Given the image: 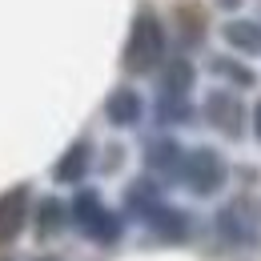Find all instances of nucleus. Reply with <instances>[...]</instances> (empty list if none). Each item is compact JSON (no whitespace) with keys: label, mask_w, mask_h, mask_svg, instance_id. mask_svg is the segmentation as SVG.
<instances>
[{"label":"nucleus","mask_w":261,"mask_h":261,"mask_svg":"<svg viewBox=\"0 0 261 261\" xmlns=\"http://www.w3.org/2000/svg\"><path fill=\"white\" fill-rule=\"evenodd\" d=\"M165 57V29L153 12H141L133 20L129 44H125V68L129 72H153Z\"/></svg>","instance_id":"obj_1"},{"label":"nucleus","mask_w":261,"mask_h":261,"mask_svg":"<svg viewBox=\"0 0 261 261\" xmlns=\"http://www.w3.org/2000/svg\"><path fill=\"white\" fill-rule=\"evenodd\" d=\"M181 173H185L189 189L201 193V197L217 193V189L225 185V161H221V153H213V149H193V153H185V157H181Z\"/></svg>","instance_id":"obj_2"},{"label":"nucleus","mask_w":261,"mask_h":261,"mask_svg":"<svg viewBox=\"0 0 261 261\" xmlns=\"http://www.w3.org/2000/svg\"><path fill=\"white\" fill-rule=\"evenodd\" d=\"M72 213H76V225L85 229L89 237H97V241H117V237H121L117 213H109V209L100 205L97 193H81L76 205H72Z\"/></svg>","instance_id":"obj_3"},{"label":"nucleus","mask_w":261,"mask_h":261,"mask_svg":"<svg viewBox=\"0 0 261 261\" xmlns=\"http://www.w3.org/2000/svg\"><path fill=\"white\" fill-rule=\"evenodd\" d=\"M205 117L225 133V137H241L245 109H241V100L233 97V93H225V89H221V93H209V100H205Z\"/></svg>","instance_id":"obj_4"},{"label":"nucleus","mask_w":261,"mask_h":261,"mask_svg":"<svg viewBox=\"0 0 261 261\" xmlns=\"http://www.w3.org/2000/svg\"><path fill=\"white\" fill-rule=\"evenodd\" d=\"M217 229L225 233L233 245H249V241L257 237V217H253V209H249L245 201H233L229 209H221V217H217Z\"/></svg>","instance_id":"obj_5"},{"label":"nucleus","mask_w":261,"mask_h":261,"mask_svg":"<svg viewBox=\"0 0 261 261\" xmlns=\"http://www.w3.org/2000/svg\"><path fill=\"white\" fill-rule=\"evenodd\" d=\"M24 217H29V189H8L0 193V245L12 241L20 229H24Z\"/></svg>","instance_id":"obj_6"},{"label":"nucleus","mask_w":261,"mask_h":261,"mask_svg":"<svg viewBox=\"0 0 261 261\" xmlns=\"http://www.w3.org/2000/svg\"><path fill=\"white\" fill-rule=\"evenodd\" d=\"M105 113H109V121H113V125L129 129V125L141 121V97H137L133 89H113V97L105 100Z\"/></svg>","instance_id":"obj_7"},{"label":"nucleus","mask_w":261,"mask_h":261,"mask_svg":"<svg viewBox=\"0 0 261 261\" xmlns=\"http://www.w3.org/2000/svg\"><path fill=\"white\" fill-rule=\"evenodd\" d=\"M225 40L233 44V48H241V53H261V24H253V20H229L225 24Z\"/></svg>","instance_id":"obj_8"},{"label":"nucleus","mask_w":261,"mask_h":261,"mask_svg":"<svg viewBox=\"0 0 261 261\" xmlns=\"http://www.w3.org/2000/svg\"><path fill=\"white\" fill-rule=\"evenodd\" d=\"M149 225L157 229L161 237H185V229H189V221H185V213H173V209H149Z\"/></svg>","instance_id":"obj_9"},{"label":"nucleus","mask_w":261,"mask_h":261,"mask_svg":"<svg viewBox=\"0 0 261 261\" xmlns=\"http://www.w3.org/2000/svg\"><path fill=\"white\" fill-rule=\"evenodd\" d=\"M89 173V145H72L68 157L57 165V181H81Z\"/></svg>","instance_id":"obj_10"},{"label":"nucleus","mask_w":261,"mask_h":261,"mask_svg":"<svg viewBox=\"0 0 261 261\" xmlns=\"http://www.w3.org/2000/svg\"><path fill=\"white\" fill-rule=\"evenodd\" d=\"M193 85V65L189 61H173L165 72V97H185V89Z\"/></svg>","instance_id":"obj_11"},{"label":"nucleus","mask_w":261,"mask_h":261,"mask_svg":"<svg viewBox=\"0 0 261 261\" xmlns=\"http://www.w3.org/2000/svg\"><path fill=\"white\" fill-rule=\"evenodd\" d=\"M149 165H157V169H181V149L169 145V141H161V145H153Z\"/></svg>","instance_id":"obj_12"},{"label":"nucleus","mask_w":261,"mask_h":261,"mask_svg":"<svg viewBox=\"0 0 261 261\" xmlns=\"http://www.w3.org/2000/svg\"><path fill=\"white\" fill-rule=\"evenodd\" d=\"M213 72H217V76H229L233 85H245V89L253 85V72H249V68H241V65H233V61H225V57H221V61H213Z\"/></svg>","instance_id":"obj_13"},{"label":"nucleus","mask_w":261,"mask_h":261,"mask_svg":"<svg viewBox=\"0 0 261 261\" xmlns=\"http://www.w3.org/2000/svg\"><path fill=\"white\" fill-rule=\"evenodd\" d=\"M61 217H65V205H61V201H48V205H44V221H40V229H44V233H57V229L65 225Z\"/></svg>","instance_id":"obj_14"},{"label":"nucleus","mask_w":261,"mask_h":261,"mask_svg":"<svg viewBox=\"0 0 261 261\" xmlns=\"http://www.w3.org/2000/svg\"><path fill=\"white\" fill-rule=\"evenodd\" d=\"M253 133H257V137H261V105H257V109H253Z\"/></svg>","instance_id":"obj_15"}]
</instances>
